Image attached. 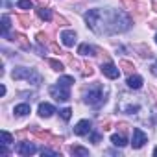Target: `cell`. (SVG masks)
Listing matches in <instances>:
<instances>
[{"label": "cell", "instance_id": "6da1fadb", "mask_svg": "<svg viewBox=\"0 0 157 157\" xmlns=\"http://www.w3.org/2000/svg\"><path fill=\"white\" fill-rule=\"evenodd\" d=\"M87 26L98 35H111L129 30L131 19L124 11L117 10H89L85 13Z\"/></svg>", "mask_w": 157, "mask_h": 157}, {"label": "cell", "instance_id": "7a4b0ae2", "mask_svg": "<svg viewBox=\"0 0 157 157\" xmlns=\"http://www.w3.org/2000/svg\"><path fill=\"white\" fill-rule=\"evenodd\" d=\"M105 100H107V89L102 87L100 83L93 85L85 91V102L93 107H100L102 104H105Z\"/></svg>", "mask_w": 157, "mask_h": 157}, {"label": "cell", "instance_id": "3957f363", "mask_svg": "<svg viewBox=\"0 0 157 157\" xmlns=\"http://www.w3.org/2000/svg\"><path fill=\"white\" fill-rule=\"evenodd\" d=\"M11 78L13 80H26L33 85H39L43 82V78L33 70V68H24V67H17L13 72H11Z\"/></svg>", "mask_w": 157, "mask_h": 157}, {"label": "cell", "instance_id": "277c9868", "mask_svg": "<svg viewBox=\"0 0 157 157\" xmlns=\"http://www.w3.org/2000/svg\"><path fill=\"white\" fill-rule=\"evenodd\" d=\"M68 89H70V87L57 83V85H52V87H50V94H52V96H54L57 102H67V100L70 98V93H68Z\"/></svg>", "mask_w": 157, "mask_h": 157}, {"label": "cell", "instance_id": "5b68a950", "mask_svg": "<svg viewBox=\"0 0 157 157\" xmlns=\"http://www.w3.org/2000/svg\"><path fill=\"white\" fill-rule=\"evenodd\" d=\"M148 142V137H146V133L142 131V129H139V128H133V137H131V146L135 148V150H139V148H142L144 144Z\"/></svg>", "mask_w": 157, "mask_h": 157}, {"label": "cell", "instance_id": "8992f818", "mask_svg": "<svg viewBox=\"0 0 157 157\" xmlns=\"http://www.w3.org/2000/svg\"><path fill=\"white\" fill-rule=\"evenodd\" d=\"M102 72H104V76L109 78V80H117V78L120 76L118 67L113 65V63H104V65H102Z\"/></svg>", "mask_w": 157, "mask_h": 157}, {"label": "cell", "instance_id": "52a82bcc", "mask_svg": "<svg viewBox=\"0 0 157 157\" xmlns=\"http://www.w3.org/2000/svg\"><path fill=\"white\" fill-rule=\"evenodd\" d=\"M74 133L80 135V137L89 135V133H91V122H89V120H80V122L74 126Z\"/></svg>", "mask_w": 157, "mask_h": 157}, {"label": "cell", "instance_id": "ba28073f", "mask_svg": "<svg viewBox=\"0 0 157 157\" xmlns=\"http://www.w3.org/2000/svg\"><path fill=\"white\" fill-rule=\"evenodd\" d=\"M35 151H37L35 144H30V142H21L17 146V153L19 155H33Z\"/></svg>", "mask_w": 157, "mask_h": 157}, {"label": "cell", "instance_id": "9c48e42d", "mask_svg": "<svg viewBox=\"0 0 157 157\" xmlns=\"http://www.w3.org/2000/svg\"><path fill=\"white\" fill-rule=\"evenodd\" d=\"M61 41H63L65 46H74V43H76V33H74L72 30H65V32L61 33Z\"/></svg>", "mask_w": 157, "mask_h": 157}, {"label": "cell", "instance_id": "30bf717a", "mask_svg": "<svg viewBox=\"0 0 157 157\" xmlns=\"http://www.w3.org/2000/svg\"><path fill=\"white\" fill-rule=\"evenodd\" d=\"M54 113H56L54 105H50V104H46V102L39 104V115H41L43 118H50V117H52Z\"/></svg>", "mask_w": 157, "mask_h": 157}, {"label": "cell", "instance_id": "8fae6325", "mask_svg": "<svg viewBox=\"0 0 157 157\" xmlns=\"http://www.w3.org/2000/svg\"><path fill=\"white\" fill-rule=\"evenodd\" d=\"M128 87H129V89H140V87H142V78H140L139 74L129 76V78H128Z\"/></svg>", "mask_w": 157, "mask_h": 157}, {"label": "cell", "instance_id": "7c38bea8", "mask_svg": "<svg viewBox=\"0 0 157 157\" xmlns=\"http://www.w3.org/2000/svg\"><path fill=\"white\" fill-rule=\"evenodd\" d=\"M78 54H82V56H96V48L85 43V44H82V46H80Z\"/></svg>", "mask_w": 157, "mask_h": 157}, {"label": "cell", "instance_id": "4fadbf2b", "mask_svg": "<svg viewBox=\"0 0 157 157\" xmlns=\"http://www.w3.org/2000/svg\"><path fill=\"white\" fill-rule=\"evenodd\" d=\"M13 113H15V115H19V117H24V115H28V113H30V105H28V104H21V105H15Z\"/></svg>", "mask_w": 157, "mask_h": 157}, {"label": "cell", "instance_id": "5bb4252c", "mask_svg": "<svg viewBox=\"0 0 157 157\" xmlns=\"http://www.w3.org/2000/svg\"><path fill=\"white\" fill-rule=\"evenodd\" d=\"M111 142H113L115 146H118V148H124V146L128 144V140H126L124 135H113V137H111Z\"/></svg>", "mask_w": 157, "mask_h": 157}, {"label": "cell", "instance_id": "9a60e30c", "mask_svg": "<svg viewBox=\"0 0 157 157\" xmlns=\"http://www.w3.org/2000/svg\"><path fill=\"white\" fill-rule=\"evenodd\" d=\"M37 15H39V19H43V21H52V11H50V10L39 8V10H37Z\"/></svg>", "mask_w": 157, "mask_h": 157}, {"label": "cell", "instance_id": "2e32d148", "mask_svg": "<svg viewBox=\"0 0 157 157\" xmlns=\"http://www.w3.org/2000/svg\"><path fill=\"white\" fill-rule=\"evenodd\" d=\"M70 151H72V155H85V157L89 155V150L87 148H82V146H74Z\"/></svg>", "mask_w": 157, "mask_h": 157}, {"label": "cell", "instance_id": "e0dca14e", "mask_svg": "<svg viewBox=\"0 0 157 157\" xmlns=\"http://www.w3.org/2000/svg\"><path fill=\"white\" fill-rule=\"evenodd\" d=\"M0 135H2V144L10 146V144L13 142V137H11V133H8L6 129H2V133H0Z\"/></svg>", "mask_w": 157, "mask_h": 157}, {"label": "cell", "instance_id": "ac0fdd59", "mask_svg": "<svg viewBox=\"0 0 157 157\" xmlns=\"http://www.w3.org/2000/svg\"><path fill=\"white\" fill-rule=\"evenodd\" d=\"M57 83H61V85H67V87H70V85L74 83V78H72V76H61Z\"/></svg>", "mask_w": 157, "mask_h": 157}, {"label": "cell", "instance_id": "d6986e66", "mask_svg": "<svg viewBox=\"0 0 157 157\" xmlns=\"http://www.w3.org/2000/svg\"><path fill=\"white\" fill-rule=\"evenodd\" d=\"M32 0H19L17 2V8H21V10H32Z\"/></svg>", "mask_w": 157, "mask_h": 157}, {"label": "cell", "instance_id": "ffe728a7", "mask_svg": "<svg viewBox=\"0 0 157 157\" xmlns=\"http://www.w3.org/2000/svg\"><path fill=\"white\" fill-rule=\"evenodd\" d=\"M10 26H11V24H10V17H8V15H4V17H2V30H4V37H6V35H8V32H10Z\"/></svg>", "mask_w": 157, "mask_h": 157}, {"label": "cell", "instance_id": "44dd1931", "mask_svg": "<svg viewBox=\"0 0 157 157\" xmlns=\"http://www.w3.org/2000/svg\"><path fill=\"white\" fill-rule=\"evenodd\" d=\"M48 63H50V67H52L54 70H57V72H61V70H65V68H63V63H59V61H56V59H50Z\"/></svg>", "mask_w": 157, "mask_h": 157}, {"label": "cell", "instance_id": "7402d4cb", "mask_svg": "<svg viewBox=\"0 0 157 157\" xmlns=\"http://www.w3.org/2000/svg\"><path fill=\"white\" fill-rule=\"evenodd\" d=\"M59 113H61V118H63V120H68V118L72 117V109H70V107H65V109H61Z\"/></svg>", "mask_w": 157, "mask_h": 157}, {"label": "cell", "instance_id": "603a6c76", "mask_svg": "<svg viewBox=\"0 0 157 157\" xmlns=\"http://www.w3.org/2000/svg\"><path fill=\"white\" fill-rule=\"evenodd\" d=\"M41 153H43V155H59L56 150H50V148H43V150H41Z\"/></svg>", "mask_w": 157, "mask_h": 157}, {"label": "cell", "instance_id": "cb8c5ba5", "mask_svg": "<svg viewBox=\"0 0 157 157\" xmlns=\"http://www.w3.org/2000/svg\"><path fill=\"white\" fill-rule=\"evenodd\" d=\"M120 67H124V70H126V72H131V68H133V65H131V63H128V61H122V63H120Z\"/></svg>", "mask_w": 157, "mask_h": 157}, {"label": "cell", "instance_id": "d4e9b609", "mask_svg": "<svg viewBox=\"0 0 157 157\" xmlns=\"http://www.w3.org/2000/svg\"><path fill=\"white\" fill-rule=\"evenodd\" d=\"M91 140H93V142H98V140H100V135H98V133H93V135H91Z\"/></svg>", "mask_w": 157, "mask_h": 157}, {"label": "cell", "instance_id": "484cf974", "mask_svg": "<svg viewBox=\"0 0 157 157\" xmlns=\"http://www.w3.org/2000/svg\"><path fill=\"white\" fill-rule=\"evenodd\" d=\"M151 74H153V76H157V61L151 65Z\"/></svg>", "mask_w": 157, "mask_h": 157}, {"label": "cell", "instance_id": "4316f807", "mask_svg": "<svg viewBox=\"0 0 157 157\" xmlns=\"http://www.w3.org/2000/svg\"><path fill=\"white\" fill-rule=\"evenodd\" d=\"M153 155H157V148H155V150H153Z\"/></svg>", "mask_w": 157, "mask_h": 157}, {"label": "cell", "instance_id": "83f0119b", "mask_svg": "<svg viewBox=\"0 0 157 157\" xmlns=\"http://www.w3.org/2000/svg\"><path fill=\"white\" fill-rule=\"evenodd\" d=\"M155 43H157V35H155Z\"/></svg>", "mask_w": 157, "mask_h": 157}]
</instances>
